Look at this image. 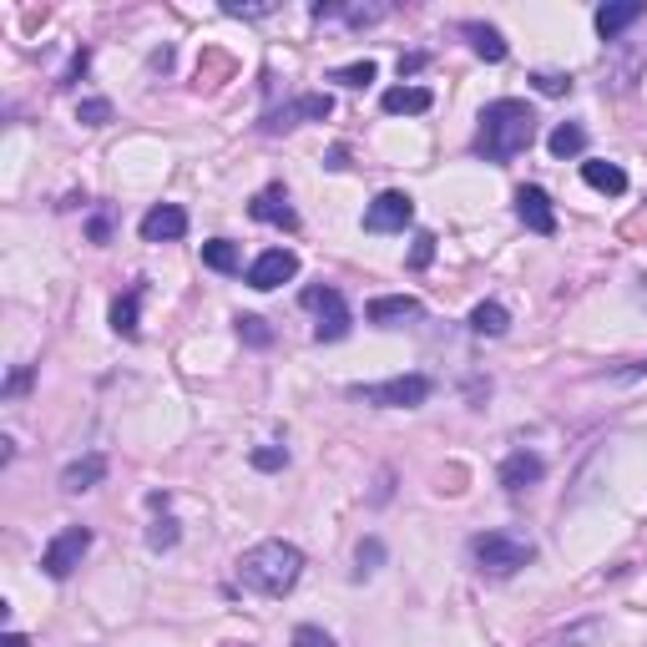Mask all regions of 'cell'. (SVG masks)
I'll return each mask as SVG.
<instances>
[{
  "label": "cell",
  "instance_id": "1",
  "mask_svg": "<svg viewBox=\"0 0 647 647\" xmlns=\"http://www.w3.org/2000/svg\"><path fill=\"white\" fill-rule=\"evenodd\" d=\"M233 577H238V587H248V592L258 597H288L298 587V577H304V551L294 547V541H258V547H248L238 557V567H233Z\"/></svg>",
  "mask_w": 647,
  "mask_h": 647
},
{
  "label": "cell",
  "instance_id": "2",
  "mask_svg": "<svg viewBox=\"0 0 647 647\" xmlns=\"http://www.w3.org/2000/svg\"><path fill=\"white\" fill-rule=\"evenodd\" d=\"M537 143V111L527 101L501 97L481 111V133H476V153L486 163H511L516 153H527Z\"/></svg>",
  "mask_w": 647,
  "mask_h": 647
},
{
  "label": "cell",
  "instance_id": "3",
  "mask_svg": "<svg viewBox=\"0 0 647 647\" xmlns=\"http://www.w3.org/2000/svg\"><path fill=\"white\" fill-rule=\"evenodd\" d=\"M531 561H537V541L521 537V531H476L471 537V567L491 581L516 577Z\"/></svg>",
  "mask_w": 647,
  "mask_h": 647
},
{
  "label": "cell",
  "instance_id": "4",
  "mask_svg": "<svg viewBox=\"0 0 647 647\" xmlns=\"http://www.w3.org/2000/svg\"><path fill=\"white\" fill-rule=\"evenodd\" d=\"M430 374H395V380H380V384H354L350 400L360 405H374V410H415L430 400Z\"/></svg>",
  "mask_w": 647,
  "mask_h": 647
},
{
  "label": "cell",
  "instance_id": "5",
  "mask_svg": "<svg viewBox=\"0 0 647 647\" xmlns=\"http://www.w3.org/2000/svg\"><path fill=\"white\" fill-rule=\"evenodd\" d=\"M298 304L308 308V314H318V324H314V340L318 344H340L344 334H350V324H354V314H350V304H344V294L340 288H304L298 294Z\"/></svg>",
  "mask_w": 647,
  "mask_h": 647
},
{
  "label": "cell",
  "instance_id": "6",
  "mask_svg": "<svg viewBox=\"0 0 647 647\" xmlns=\"http://www.w3.org/2000/svg\"><path fill=\"white\" fill-rule=\"evenodd\" d=\"M91 551V531L87 527H61L51 541H46V551H41V571L51 581H67L71 571L81 567V557Z\"/></svg>",
  "mask_w": 647,
  "mask_h": 647
},
{
  "label": "cell",
  "instance_id": "7",
  "mask_svg": "<svg viewBox=\"0 0 647 647\" xmlns=\"http://www.w3.org/2000/svg\"><path fill=\"white\" fill-rule=\"evenodd\" d=\"M410 218H415V198H410V193H400V187L380 193V198L364 208V228H370V233H405Z\"/></svg>",
  "mask_w": 647,
  "mask_h": 647
},
{
  "label": "cell",
  "instance_id": "8",
  "mask_svg": "<svg viewBox=\"0 0 647 647\" xmlns=\"http://www.w3.org/2000/svg\"><path fill=\"white\" fill-rule=\"evenodd\" d=\"M294 274H298V253L294 248H268V253H258V258L248 264V284L258 288V294L288 284Z\"/></svg>",
  "mask_w": 647,
  "mask_h": 647
},
{
  "label": "cell",
  "instance_id": "9",
  "mask_svg": "<svg viewBox=\"0 0 647 647\" xmlns=\"http://www.w3.org/2000/svg\"><path fill=\"white\" fill-rule=\"evenodd\" d=\"M330 111H334V101L324 97V91H314V97H298V101H288L284 111H274V117L264 121V133H288L298 121H324Z\"/></svg>",
  "mask_w": 647,
  "mask_h": 647
},
{
  "label": "cell",
  "instance_id": "10",
  "mask_svg": "<svg viewBox=\"0 0 647 647\" xmlns=\"http://www.w3.org/2000/svg\"><path fill=\"white\" fill-rule=\"evenodd\" d=\"M516 213H521V223H527L531 233H541V238L557 233V213H551L547 187H521V193H516Z\"/></svg>",
  "mask_w": 647,
  "mask_h": 647
},
{
  "label": "cell",
  "instance_id": "11",
  "mask_svg": "<svg viewBox=\"0 0 647 647\" xmlns=\"http://www.w3.org/2000/svg\"><path fill=\"white\" fill-rule=\"evenodd\" d=\"M425 314V304L410 294H384V298H370V308H364V318L370 324H380V330H395V324H405V318H420Z\"/></svg>",
  "mask_w": 647,
  "mask_h": 647
},
{
  "label": "cell",
  "instance_id": "12",
  "mask_svg": "<svg viewBox=\"0 0 647 647\" xmlns=\"http://www.w3.org/2000/svg\"><path fill=\"white\" fill-rule=\"evenodd\" d=\"M541 476H547V461H541L537 450H511L501 461V486L506 491H527V486H537Z\"/></svg>",
  "mask_w": 647,
  "mask_h": 647
},
{
  "label": "cell",
  "instance_id": "13",
  "mask_svg": "<svg viewBox=\"0 0 647 647\" xmlns=\"http://www.w3.org/2000/svg\"><path fill=\"white\" fill-rule=\"evenodd\" d=\"M647 16V0H612V6H597V36H602V41H617V36L627 31V26L633 21H643Z\"/></svg>",
  "mask_w": 647,
  "mask_h": 647
},
{
  "label": "cell",
  "instance_id": "14",
  "mask_svg": "<svg viewBox=\"0 0 647 647\" xmlns=\"http://www.w3.org/2000/svg\"><path fill=\"white\" fill-rule=\"evenodd\" d=\"M187 233V213L177 203H157L153 213L143 218V238L147 243H177Z\"/></svg>",
  "mask_w": 647,
  "mask_h": 647
},
{
  "label": "cell",
  "instance_id": "15",
  "mask_svg": "<svg viewBox=\"0 0 647 647\" xmlns=\"http://www.w3.org/2000/svg\"><path fill=\"white\" fill-rule=\"evenodd\" d=\"M107 481V455H81V461H71L67 471H61V491L67 496H81V491H97V486Z\"/></svg>",
  "mask_w": 647,
  "mask_h": 647
},
{
  "label": "cell",
  "instance_id": "16",
  "mask_svg": "<svg viewBox=\"0 0 647 647\" xmlns=\"http://www.w3.org/2000/svg\"><path fill=\"white\" fill-rule=\"evenodd\" d=\"M248 213L258 223H274V228H298V213L288 208V193H284V187H264V193L248 203Z\"/></svg>",
  "mask_w": 647,
  "mask_h": 647
},
{
  "label": "cell",
  "instance_id": "17",
  "mask_svg": "<svg viewBox=\"0 0 647 647\" xmlns=\"http://www.w3.org/2000/svg\"><path fill=\"white\" fill-rule=\"evenodd\" d=\"M380 107L390 111V117H420V111L435 107V97H430V87H390L380 97Z\"/></svg>",
  "mask_w": 647,
  "mask_h": 647
},
{
  "label": "cell",
  "instance_id": "18",
  "mask_svg": "<svg viewBox=\"0 0 647 647\" xmlns=\"http://www.w3.org/2000/svg\"><path fill=\"white\" fill-rule=\"evenodd\" d=\"M465 41H471V51L481 56V61H506V36L496 31V26H481V21H465L461 26Z\"/></svg>",
  "mask_w": 647,
  "mask_h": 647
},
{
  "label": "cell",
  "instance_id": "19",
  "mask_svg": "<svg viewBox=\"0 0 647 647\" xmlns=\"http://www.w3.org/2000/svg\"><path fill=\"white\" fill-rule=\"evenodd\" d=\"M581 177H587V187L607 193V198H623L627 193V173L617 163H581Z\"/></svg>",
  "mask_w": 647,
  "mask_h": 647
},
{
  "label": "cell",
  "instance_id": "20",
  "mask_svg": "<svg viewBox=\"0 0 647 647\" xmlns=\"http://www.w3.org/2000/svg\"><path fill=\"white\" fill-rule=\"evenodd\" d=\"M547 153L551 157H581L587 153V127H581V121H561V127H551Z\"/></svg>",
  "mask_w": 647,
  "mask_h": 647
},
{
  "label": "cell",
  "instance_id": "21",
  "mask_svg": "<svg viewBox=\"0 0 647 647\" xmlns=\"http://www.w3.org/2000/svg\"><path fill=\"white\" fill-rule=\"evenodd\" d=\"M471 330L486 334V340H501L506 330H511V314H506V304H496V298H486V304L471 308Z\"/></svg>",
  "mask_w": 647,
  "mask_h": 647
},
{
  "label": "cell",
  "instance_id": "22",
  "mask_svg": "<svg viewBox=\"0 0 647 647\" xmlns=\"http://www.w3.org/2000/svg\"><path fill=\"white\" fill-rule=\"evenodd\" d=\"M597 637H602V623H597V617H587V623H571L567 633L541 637L537 647H597Z\"/></svg>",
  "mask_w": 647,
  "mask_h": 647
},
{
  "label": "cell",
  "instance_id": "23",
  "mask_svg": "<svg viewBox=\"0 0 647 647\" xmlns=\"http://www.w3.org/2000/svg\"><path fill=\"white\" fill-rule=\"evenodd\" d=\"M203 264H208L213 274H238L243 253H238V243H228V238H208L203 243Z\"/></svg>",
  "mask_w": 647,
  "mask_h": 647
},
{
  "label": "cell",
  "instance_id": "24",
  "mask_svg": "<svg viewBox=\"0 0 647 647\" xmlns=\"http://www.w3.org/2000/svg\"><path fill=\"white\" fill-rule=\"evenodd\" d=\"M137 308H143V284H137L127 298L111 304V330H117L121 340H137Z\"/></svg>",
  "mask_w": 647,
  "mask_h": 647
},
{
  "label": "cell",
  "instance_id": "25",
  "mask_svg": "<svg viewBox=\"0 0 647 647\" xmlns=\"http://www.w3.org/2000/svg\"><path fill=\"white\" fill-rule=\"evenodd\" d=\"M177 541H183V531H177L173 516H157L153 527H147V547H153V551H173Z\"/></svg>",
  "mask_w": 647,
  "mask_h": 647
},
{
  "label": "cell",
  "instance_id": "26",
  "mask_svg": "<svg viewBox=\"0 0 647 647\" xmlns=\"http://www.w3.org/2000/svg\"><path fill=\"white\" fill-rule=\"evenodd\" d=\"M374 77H380V67H374V61H354V67L330 71V81H340V87H370Z\"/></svg>",
  "mask_w": 647,
  "mask_h": 647
},
{
  "label": "cell",
  "instance_id": "27",
  "mask_svg": "<svg viewBox=\"0 0 647 647\" xmlns=\"http://www.w3.org/2000/svg\"><path fill=\"white\" fill-rule=\"evenodd\" d=\"M248 461H253V471H284V465H288V450L284 445H258Z\"/></svg>",
  "mask_w": 647,
  "mask_h": 647
},
{
  "label": "cell",
  "instance_id": "28",
  "mask_svg": "<svg viewBox=\"0 0 647 647\" xmlns=\"http://www.w3.org/2000/svg\"><path fill=\"white\" fill-rule=\"evenodd\" d=\"M77 117L87 121V127H107V121H111V101H107V97L81 101V111H77Z\"/></svg>",
  "mask_w": 647,
  "mask_h": 647
},
{
  "label": "cell",
  "instance_id": "29",
  "mask_svg": "<svg viewBox=\"0 0 647 647\" xmlns=\"http://www.w3.org/2000/svg\"><path fill=\"white\" fill-rule=\"evenodd\" d=\"M238 334H243L248 344H258V350H264V344L274 340V334H268V324H264L258 314H243V318H238Z\"/></svg>",
  "mask_w": 647,
  "mask_h": 647
},
{
  "label": "cell",
  "instance_id": "30",
  "mask_svg": "<svg viewBox=\"0 0 647 647\" xmlns=\"http://www.w3.org/2000/svg\"><path fill=\"white\" fill-rule=\"evenodd\" d=\"M537 91H547V97H567L571 91V77H561V71H537Z\"/></svg>",
  "mask_w": 647,
  "mask_h": 647
},
{
  "label": "cell",
  "instance_id": "31",
  "mask_svg": "<svg viewBox=\"0 0 647 647\" xmlns=\"http://www.w3.org/2000/svg\"><path fill=\"white\" fill-rule=\"evenodd\" d=\"M288 647H334V637L324 633V627H298L294 643H288Z\"/></svg>",
  "mask_w": 647,
  "mask_h": 647
},
{
  "label": "cell",
  "instance_id": "32",
  "mask_svg": "<svg viewBox=\"0 0 647 647\" xmlns=\"http://www.w3.org/2000/svg\"><path fill=\"white\" fill-rule=\"evenodd\" d=\"M26 390H31V364H16V370H11V380H6V400L26 395Z\"/></svg>",
  "mask_w": 647,
  "mask_h": 647
},
{
  "label": "cell",
  "instance_id": "33",
  "mask_svg": "<svg viewBox=\"0 0 647 647\" xmlns=\"http://www.w3.org/2000/svg\"><path fill=\"white\" fill-rule=\"evenodd\" d=\"M430 258H435V238H430V233H420V238H415V253H410V268H425Z\"/></svg>",
  "mask_w": 647,
  "mask_h": 647
},
{
  "label": "cell",
  "instance_id": "34",
  "mask_svg": "<svg viewBox=\"0 0 647 647\" xmlns=\"http://www.w3.org/2000/svg\"><path fill=\"white\" fill-rule=\"evenodd\" d=\"M380 561H384V547H380V541H364V547H360V577H364V571H374V567H380Z\"/></svg>",
  "mask_w": 647,
  "mask_h": 647
},
{
  "label": "cell",
  "instance_id": "35",
  "mask_svg": "<svg viewBox=\"0 0 647 647\" xmlns=\"http://www.w3.org/2000/svg\"><path fill=\"white\" fill-rule=\"evenodd\" d=\"M228 16H238V21H253V16H268L274 6H223Z\"/></svg>",
  "mask_w": 647,
  "mask_h": 647
},
{
  "label": "cell",
  "instance_id": "36",
  "mask_svg": "<svg viewBox=\"0 0 647 647\" xmlns=\"http://www.w3.org/2000/svg\"><path fill=\"white\" fill-rule=\"evenodd\" d=\"M420 67H425V56H400V77H410V71H420Z\"/></svg>",
  "mask_w": 647,
  "mask_h": 647
},
{
  "label": "cell",
  "instance_id": "37",
  "mask_svg": "<svg viewBox=\"0 0 647 647\" xmlns=\"http://www.w3.org/2000/svg\"><path fill=\"white\" fill-rule=\"evenodd\" d=\"M0 647H31V643H26V633H6V637H0Z\"/></svg>",
  "mask_w": 647,
  "mask_h": 647
},
{
  "label": "cell",
  "instance_id": "38",
  "mask_svg": "<svg viewBox=\"0 0 647 647\" xmlns=\"http://www.w3.org/2000/svg\"><path fill=\"white\" fill-rule=\"evenodd\" d=\"M228 647H248V643H228Z\"/></svg>",
  "mask_w": 647,
  "mask_h": 647
}]
</instances>
